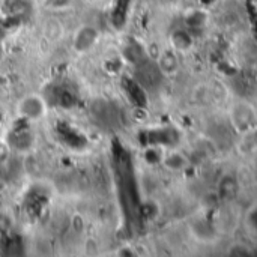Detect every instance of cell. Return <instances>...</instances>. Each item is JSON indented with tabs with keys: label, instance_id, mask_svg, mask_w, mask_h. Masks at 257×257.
I'll list each match as a JSON object with an SVG mask.
<instances>
[{
	"label": "cell",
	"instance_id": "cell-1",
	"mask_svg": "<svg viewBox=\"0 0 257 257\" xmlns=\"http://www.w3.org/2000/svg\"><path fill=\"white\" fill-rule=\"evenodd\" d=\"M137 78L145 86H155L160 81V69L155 65L143 61L137 66Z\"/></svg>",
	"mask_w": 257,
	"mask_h": 257
},
{
	"label": "cell",
	"instance_id": "cell-2",
	"mask_svg": "<svg viewBox=\"0 0 257 257\" xmlns=\"http://www.w3.org/2000/svg\"><path fill=\"white\" fill-rule=\"evenodd\" d=\"M96 41V31L92 27H84L78 32L77 38H75V48L83 51V50H88L94 45V42Z\"/></svg>",
	"mask_w": 257,
	"mask_h": 257
},
{
	"label": "cell",
	"instance_id": "cell-3",
	"mask_svg": "<svg viewBox=\"0 0 257 257\" xmlns=\"http://www.w3.org/2000/svg\"><path fill=\"white\" fill-rule=\"evenodd\" d=\"M20 110L26 118L33 119V118H38L39 114L42 113V104L36 98H27V99L23 101Z\"/></svg>",
	"mask_w": 257,
	"mask_h": 257
},
{
	"label": "cell",
	"instance_id": "cell-4",
	"mask_svg": "<svg viewBox=\"0 0 257 257\" xmlns=\"http://www.w3.org/2000/svg\"><path fill=\"white\" fill-rule=\"evenodd\" d=\"M8 9L14 18L20 20L29 15V12H31V5H29L27 0H11Z\"/></svg>",
	"mask_w": 257,
	"mask_h": 257
},
{
	"label": "cell",
	"instance_id": "cell-5",
	"mask_svg": "<svg viewBox=\"0 0 257 257\" xmlns=\"http://www.w3.org/2000/svg\"><path fill=\"white\" fill-rule=\"evenodd\" d=\"M12 143L14 146L20 151H24L27 148H31L32 145V134H29L27 131H21V132H15L12 137Z\"/></svg>",
	"mask_w": 257,
	"mask_h": 257
},
{
	"label": "cell",
	"instance_id": "cell-6",
	"mask_svg": "<svg viewBox=\"0 0 257 257\" xmlns=\"http://www.w3.org/2000/svg\"><path fill=\"white\" fill-rule=\"evenodd\" d=\"M57 101H59V104H61L64 108H71V107L75 104V98H74V95H72L69 91L61 92L59 95H57Z\"/></svg>",
	"mask_w": 257,
	"mask_h": 257
},
{
	"label": "cell",
	"instance_id": "cell-7",
	"mask_svg": "<svg viewBox=\"0 0 257 257\" xmlns=\"http://www.w3.org/2000/svg\"><path fill=\"white\" fill-rule=\"evenodd\" d=\"M125 54H127V57L131 61V62H135V64H140V62H143V53H141V50L137 47V45H131V47H128L127 48V51H125Z\"/></svg>",
	"mask_w": 257,
	"mask_h": 257
},
{
	"label": "cell",
	"instance_id": "cell-8",
	"mask_svg": "<svg viewBox=\"0 0 257 257\" xmlns=\"http://www.w3.org/2000/svg\"><path fill=\"white\" fill-rule=\"evenodd\" d=\"M9 225H11V221H9V218L6 217V215H3V214H0V232H6L8 228H9Z\"/></svg>",
	"mask_w": 257,
	"mask_h": 257
},
{
	"label": "cell",
	"instance_id": "cell-9",
	"mask_svg": "<svg viewBox=\"0 0 257 257\" xmlns=\"http://www.w3.org/2000/svg\"><path fill=\"white\" fill-rule=\"evenodd\" d=\"M6 155H8V149H6V146L0 145V161H3V160L6 158Z\"/></svg>",
	"mask_w": 257,
	"mask_h": 257
},
{
	"label": "cell",
	"instance_id": "cell-10",
	"mask_svg": "<svg viewBox=\"0 0 257 257\" xmlns=\"http://www.w3.org/2000/svg\"><path fill=\"white\" fill-rule=\"evenodd\" d=\"M0 54H2V48H0Z\"/></svg>",
	"mask_w": 257,
	"mask_h": 257
}]
</instances>
